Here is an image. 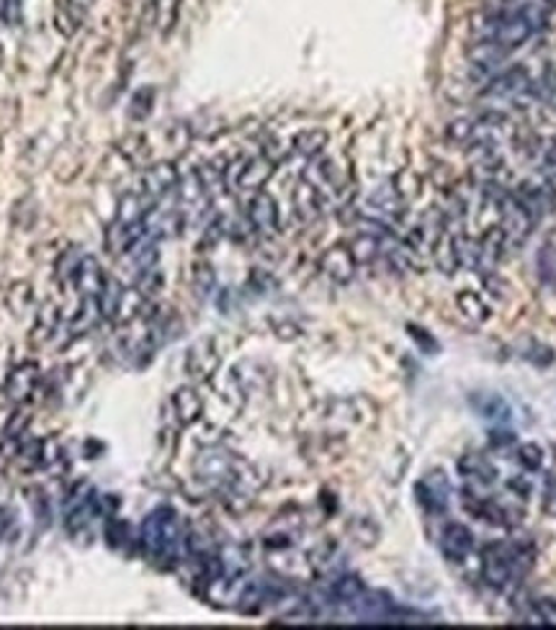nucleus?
Wrapping results in <instances>:
<instances>
[{"mask_svg":"<svg viewBox=\"0 0 556 630\" xmlns=\"http://www.w3.org/2000/svg\"><path fill=\"white\" fill-rule=\"evenodd\" d=\"M183 536L180 520L171 507H158L152 509L142 522L140 533V546H142L144 558H150L155 567L171 568L180 561V553H189Z\"/></svg>","mask_w":556,"mask_h":630,"instance_id":"obj_1","label":"nucleus"},{"mask_svg":"<svg viewBox=\"0 0 556 630\" xmlns=\"http://www.w3.org/2000/svg\"><path fill=\"white\" fill-rule=\"evenodd\" d=\"M536 32H539V26L525 16L494 14V11H484L482 18L474 24L477 42H493V44L508 49V52L525 44Z\"/></svg>","mask_w":556,"mask_h":630,"instance_id":"obj_2","label":"nucleus"},{"mask_svg":"<svg viewBox=\"0 0 556 630\" xmlns=\"http://www.w3.org/2000/svg\"><path fill=\"white\" fill-rule=\"evenodd\" d=\"M96 301L103 319H112V322H119V325L137 322L147 309V296L137 286L119 284V281H112V278H109V284L101 291V296Z\"/></svg>","mask_w":556,"mask_h":630,"instance_id":"obj_3","label":"nucleus"},{"mask_svg":"<svg viewBox=\"0 0 556 630\" xmlns=\"http://www.w3.org/2000/svg\"><path fill=\"white\" fill-rule=\"evenodd\" d=\"M63 273L83 299H98L109 284L103 266L88 252H67L63 257Z\"/></svg>","mask_w":556,"mask_h":630,"instance_id":"obj_4","label":"nucleus"},{"mask_svg":"<svg viewBox=\"0 0 556 630\" xmlns=\"http://www.w3.org/2000/svg\"><path fill=\"white\" fill-rule=\"evenodd\" d=\"M497 211H500V229L505 232V239L510 245H521L525 242V237L533 232V224L536 219L525 211V206L521 201H515V196L508 193L500 204H497Z\"/></svg>","mask_w":556,"mask_h":630,"instance_id":"obj_5","label":"nucleus"},{"mask_svg":"<svg viewBox=\"0 0 556 630\" xmlns=\"http://www.w3.org/2000/svg\"><path fill=\"white\" fill-rule=\"evenodd\" d=\"M245 217L250 221L255 235L260 237H276L278 235V227H281V214H278V204L276 199L266 193V190H258L250 196L248 201V211Z\"/></svg>","mask_w":556,"mask_h":630,"instance_id":"obj_6","label":"nucleus"},{"mask_svg":"<svg viewBox=\"0 0 556 630\" xmlns=\"http://www.w3.org/2000/svg\"><path fill=\"white\" fill-rule=\"evenodd\" d=\"M178 183H180V173H178L173 162H155V165L144 168L137 190L147 193L152 201H162V199H168L171 193L178 190Z\"/></svg>","mask_w":556,"mask_h":630,"instance_id":"obj_7","label":"nucleus"},{"mask_svg":"<svg viewBox=\"0 0 556 630\" xmlns=\"http://www.w3.org/2000/svg\"><path fill=\"white\" fill-rule=\"evenodd\" d=\"M219 363H222V353H219L217 343H214V340H201V343H196V345L189 350V355H186V371H189V376L191 378L207 381V378H211L217 373Z\"/></svg>","mask_w":556,"mask_h":630,"instance_id":"obj_8","label":"nucleus"},{"mask_svg":"<svg viewBox=\"0 0 556 630\" xmlns=\"http://www.w3.org/2000/svg\"><path fill=\"white\" fill-rule=\"evenodd\" d=\"M319 268L335 284H350L353 276H356L358 263H356V257H353L348 245H335L330 250H325V255L319 257Z\"/></svg>","mask_w":556,"mask_h":630,"instance_id":"obj_9","label":"nucleus"},{"mask_svg":"<svg viewBox=\"0 0 556 630\" xmlns=\"http://www.w3.org/2000/svg\"><path fill=\"white\" fill-rule=\"evenodd\" d=\"M508 250V239H505V232L500 229V224L490 227L484 235L479 237V260L474 273H482V276H490L497 268V263L502 260V255Z\"/></svg>","mask_w":556,"mask_h":630,"instance_id":"obj_10","label":"nucleus"},{"mask_svg":"<svg viewBox=\"0 0 556 630\" xmlns=\"http://www.w3.org/2000/svg\"><path fill=\"white\" fill-rule=\"evenodd\" d=\"M171 410H173L178 425L189 427L201 420L204 402H201V396H199L196 389H191V386H180V389H175L173 396H171Z\"/></svg>","mask_w":556,"mask_h":630,"instance_id":"obj_11","label":"nucleus"},{"mask_svg":"<svg viewBox=\"0 0 556 630\" xmlns=\"http://www.w3.org/2000/svg\"><path fill=\"white\" fill-rule=\"evenodd\" d=\"M325 206L327 204H325L322 193L312 183L302 180L297 186V190H294V214H297V219L304 221V224H312V221L322 217Z\"/></svg>","mask_w":556,"mask_h":630,"instance_id":"obj_12","label":"nucleus"},{"mask_svg":"<svg viewBox=\"0 0 556 630\" xmlns=\"http://www.w3.org/2000/svg\"><path fill=\"white\" fill-rule=\"evenodd\" d=\"M441 548H444L448 558L461 561L463 556H469L472 548H474V536H472V530L466 525L451 522V525H445L444 533H441Z\"/></svg>","mask_w":556,"mask_h":630,"instance_id":"obj_13","label":"nucleus"},{"mask_svg":"<svg viewBox=\"0 0 556 630\" xmlns=\"http://www.w3.org/2000/svg\"><path fill=\"white\" fill-rule=\"evenodd\" d=\"M456 235H459L456 229L445 227V232L438 237V242H435V245H433V250H430L435 268L441 270V273H445V276H451V273H456V270L461 268L459 247H456Z\"/></svg>","mask_w":556,"mask_h":630,"instance_id":"obj_14","label":"nucleus"},{"mask_svg":"<svg viewBox=\"0 0 556 630\" xmlns=\"http://www.w3.org/2000/svg\"><path fill=\"white\" fill-rule=\"evenodd\" d=\"M152 206H155V201L147 193H142V190H129L127 196H122L113 221H119V224H142Z\"/></svg>","mask_w":556,"mask_h":630,"instance_id":"obj_15","label":"nucleus"},{"mask_svg":"<svg viewBox=\"0 0 556 630\" xmlns=\"http://www.w3.org/2000/svg\"><path fill=\"white\" fill-rule=\"evenodd\" d=\"M36 381H39V368L36 363H21L16 371L8 376V383H5V392L14 402H26L29 396L34 394L36 389Z\"/></svg>","mask_w":556,"mask_h":630,"instance_id":"obj_16","label":"nucleus"},{"mask_svg":"<svg viewBox=\"0 0 556 630\" xmlns=\"http://www.w3.org/2000/svg\"><path fill=\"white\" fill-rule=\"evenodd\" d=\"M417 494H420V502L425 504L430 512H444L445 502H448V481H445L444 473H430L425 481L417 484Z\"/></svg>","mask_w":556,"mask_h":630,"instance_id":"obj_17","label":"nucleus"},{"mask_svg":"<svg viewBox=\"0 0 556 630\" xmlns=\"http://www.w3.org/2000/svg\"><path fill=\"white\" fill-rule=\"evenodd\" d=\"M327 142H330V137L325 129H304L291 140V152L304 160H315L325 152Z\"/></svg>","mask_w":556,"mask_h":630,"instance_id":"obj_18","label":"nucleus"},{"mask_svg":"<svg viewBox=\"0 0 556 630\" xmlns=\"http://www.w3.org/2000/svg\"><path fill=\"white\" fill-rule=\"evenodd\" d=\"M456 306L461 309V315L469 316L472 322H477V325H482L484 319H490V304L484 301V296L482 294H477V291H461V294H456Z\"/></svg>","mask_w":556,"mask_h":630,"instance_id":"obj_19","label":"nucleus"},{"mask_svg":"<svg viewBox=\"0 0 556 630\" xmlns=\"http://www.w3.org/2000/svg\"><path fill=\"white\" fill-rule=\"evenodd\" d=\"M330 595H333L337 602H356V599L366 595V584L361 577L356 574H343L337 577L333 584H330Z\"/></svg>","mask_w":556,"mask_h":630,"instance_id":"obj_20","label":"nucleus"},{"mask_svg":"<svg viewBox=\"0 0 556 630\" xmlns=\"http://www.w3.org/2000/svg\"><path fill=\"white\" fill-rule=\"evenodd\" d=\"M445 134H448V140H451L454 144H461L463 150H469L472 144L477 142L479 121L477 119H469V116L456 119V121H451V124H448Z\"/></svg>","mask_w":556,"mask_h":630,"instance_id":"obj_21","label":"nucleus"},{"mask_svg":"<svg viewBox=\"0 0 556 630\" xmlns=\"http://www.w3.org/2000/svg\"><path fill=\"white\" fill-rule=\"evenodd\" d=\"M474 410L482 414V417H490V420H508L510 407L508 402L502 396L497 394H477L472 399Z\"/></svg>","mask_w":556,"mask_h":630,"instance_id":"obj_22","label":"nucleus"},{"mask_svg":"<svg viewBox=\"0 0 556 630\" xmlns=\"http://www.w3.org/2000/svg\"><path fill=\"white\" fill-rule=\"evenodd\" d=\"M459 471L466 479H477V481H493L494 479V469L490 466V460H484L482 456H474V453L461 458Z\"/></svg>","mask_w":556,"mask_h":630,"instance_id":"obj_23","label":"nucleus"},{"mask_svg":"<svg viewBox=\"0 0 556 630\" xmlns=\"http://www.w3.org/2000/svg\"><path fill=\"white\" fill-rule=\"evenodd\" d=\"M180 14V0H158V26L162 34H171V29Z\"/></svg>","mask_w":556,"mask_h":630,"instance_id":"obj_24","label":"nucleus"},{"mask_svg":"<svg viewBox=\"0 0 556 630\" xmlns=\"http://www.w3.org/2000/svg\"><path fill=\"white\" fill-rule=\"evenodd\" d=\"M518 460H521L525 471H539L543 466V448L536 445V442H525V445L518 448Z\"/></svg>","mask_w":556,"mask_h":630,"instance_id":"obj_25","label":"nucleus"},{"mask_svg":"<svg viewBox=\"0 0 556 630\" xmlns=\"http://www.w3.org/2000/svg\"><path fill=\"white\" fill-rule=\"evenodd\" d=\"M214 284H217V278H214L211 266H196V270H193V286L199 288V294H209L214 288Z\"/></svg>","mask_w":556,"mask_h":630,"instance_id":"obj_26","label":"nucleus"},{"mask_svg":"<svg viewBox=\"0 0 556 630\" xmlns=\"http://www.w3.org/2000/svg\"><path fill=\"white\" fill-rule=\"evenodd\" d=\"M410 337H413L415 343L423 347L425 353H435V350H438V343H435V340L430 337L428 332L420 330V327H410Z\"/></svg>","mask_w":556,"mask_h":630,"instance_id":"obj_27","label":"nucleus"},{"mask_svg":"<svg viewBox=\"0 0 556 630\" xmlns=\"http://www.w3.org/2000/svg\"><path fill=\"white\" fill-rule=\"evenodd\" d=\"M539 266L543 270V276H556V247H543L539 257Z\"/></svg>","mask_w":556,"mask_h":630,"instance_id":"obj_28","label":"nucleus"},{"mask_svg":"<svg viewBox=\"0 0 556 630\" xmlns=\"http://www.w3.org/2000/svg\"><path fill=\"white\" fill-rule=\"evenodd\" d=\"M512 441H515V438H512V432H493L494 445H510Z\"/></svg>","mask_w":556,"mask_h":630,"instance_id":"obj_29","label":"nucleus"},{"mask_svg":"<svg viewBox=\"0 0 556 630\" xmlns=\"http://www.w3.org/2000/svg\"><path fill=\"white\" fill-rule=\"evenodd\" d=\"M5 528H8V512L0 507V538H3V533H5Z\"/></svg>","mask_w":556,"mask_h":630,"instance_id":"obj_30","label":"nucleus"},{"mask_svg":"<svg viewBox=\"0 0 556 630\" xmlns=\"http://www.w3.org/2000/svg\"><path fill=\"white\" fill-rule=\"evenodd\" d=\"M493 3H500V0H493Z\"/></svg>","mask_w":556,"mask_h":630,"instance_id":"obj_31","label":"nucleus"}]
</instances>
